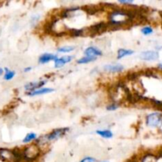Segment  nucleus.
<instances>
[{"label": "nucleus", "instance_id": "obj_6", "mask_svg": "<svg viewBox=\"0 0 162 162\" xmlns=\"http://www.w3.org/2000/svg\"><path fill=\"white\" fill-rule=\"evenodd\" d=\"M124 69L123 65L121 64H108L104 66L105 71L110 73H118Z\"/></svg>", "mask_w": 162, "mask_h": 162}, {"label": "nucleus", "instance_id": "obj_23", "mask_svg": "<svg viewBox=\"0 0 162 162\" xmlns=\"http://www.w3.org/2000/svg\"><path fill=\"white\" fill-rule=\"evenodd\" d=\"M2 73H3V70H2V68H0V76H1V75H2Z\"/></svg>", "mask_w": 162, "mask_h": 162}, {"label": "nucleus", "instance_id": "obj_11", "mask_svg": "<svg viewBox=\"0 0 162 162\" xmlns=\"http://www.w3.org/2000/svg\"><path fill=\"white\" fill-rule=\"evenodd\" d=\"M103 7H98V6H86L83 9L86 10V12H87V14H94L99 12L100 10H101Z\"/></svg>", "mask_w": 162, "mask_h": 162}, {"label": "nucleus", "instance_id": "obj_16", "mask_svg": "<svg viewBox=\"0 0 162 162\" xmlns=\"http://www.w3.org/2000/svg\"><path fill=\"white\" fill-rule=\"evenodd\" d=\"M37 137V135H36L35 133H29L26 137H25V139H23V142H25V143L30 142L31 141L34 140Z\"/></svg>", "mask_w": 162, "mask_h": 162}, {"label": "nucleus", "instance_id": "obj_10", "mask_svg": "<svg viewBox=\"0 0 162 162\" xmlns=\"http://www.w3.org/2000/svg\"><path fill=\"white\" fill-rule=\"evenodd\" d=\"M54 91L53 89H49V88H41L38 89V90H35V91L32 92H29L27 93L29 96H37V95H41V94H46V93H52V92Z\"/></svg>", "mask_w": 162, "mask_h": 162}, {"label": "nucleus", "instance_id": "obj_19", "mask_svg": "<svg viewBox=\"0 0 162 162\" xmlns=\"http://www.w3.org/2000/svg\"><path fill=\"white\" fill-rule=\"evenodd\" d=\"M118 108H119V105H117V104L113 103L107 107V110H108V111H114V110H116Z\"/></svg>", "mask_w": 162, "mask_h": 162}, {"label": "nucleus", "instance_id": "obj_21", "mask_svg": "<svg viewBox=\"0 0 162 162\" xmlns=\"http://www.w3.org/2000/svg\"><path fill=\"white\" fill-rule=\"evenodd\" d=\"M120 3H123V4H131L133 3V1H119Z\"/></svg>", "mask_w": 162, "mask_h": 162}, {"label": "nucleus", "instance_id": "obj_5", "mask_svg": "<svg viewBox=\"0 0 162 162\" xmlns=\"http://www.w3.org/2000/svg\"><path fill=\"white\" fill-rule=\"evenodd\" d=\"M45 84L44 81H32V82H29L25 86V89L27 91L32 92L35 90L41 89L44 85Z\"/></svg>", "mask_w": 162, "mask_h": 162}, {"label": "nucleus", "instance_id": "obj_9", "mask_svg": "<svg viewBox=\"0 0 162 162\" xmlns=\"http://www.w3.org/2000/svg\"><path fill=\"white\" fill-rule=\"evenodd\" d=\"M56 59H57V56H56V55L45 53V54L40 56L39 63H41V64H44V63H48V62H50V61L52 60H56Z\"/></svg>", "mask_w": 162, "mask_h": 162}, {"label": "nucleus", "instance_id": "obj_13", "mask_svg": "<svg viewBox=\"0 0 162 162\" xmlns=\"http://www.w3.org/2000/svg\"><path fill=\"white\" fill-rule=\"evenodd\" d=\"M96 134L101 135L105 139H111L113 136V134L109 130H96Z\"/></svg>", "mask_w": 162, "mask_h": 162}, {"label": "nucleus", "instance_id": "obj_22", "mask_svg": "<svg viewBox=\"0 0 162 162\" xmlns=\"http://www.w3.org/2000/svg\"><path fill=\"white\" fill-rule=\"evenodd\" d=\"M31 70H32V67H30V66H29V67L25 68V69H24V71H25V72H28V71H30Z\"/></svg>", "mask_w": 162, "mask_h": 162}, {"label": "nucleus", "instance_id": "obj_24", "mask_svg": "<svg viewBox=\"0 0 162 162\" xmlns=\"http://www.w3.org/2000/svg\"><path fill=\"white\" fill-rule=\"evenodd\" d=\"M102 162H108V161H102Z\"/></svg>", "mask_w": 162, "mask_h": 162}, {"label": "nucleus", "instance_id": "obj_14", "mask_svg": "<svg viewBox=\"0 0 162 162\" xmlns=\"http://www.w3.org/2000/svg\"><path fill=\"white\" fill-rule=\"evenodd\" d=\"M96 57H90V56H85V57L81 58L78 60V63L79 64H85V63H91L93 61L96 60Z\"/></svg>", "mask_w": 162, "mask_h": 162}, {"label": "nucleus", "instance_id": "obj_7", "mask_svg": "<svg viewBox=\"0 0 162 162\" xmlns=\"http://www.w3.org/2000/svg\"><path fill=\"white\" fill-rule=\"evenodd\" d=\"M73 59V56H63L61 58H57L55 60V67L60 68L64 66L66 63H69Z\"/></svg>", "mask_w": 162, "mask_h": 162}, {"label": "nucleus", "instance_id": "obj_20", "mask_svg": "<svg viewBox=\"0 0 162 162\" xmlns=\"http://www.w3.org/2000/svg\"><path fill=\"white\" fill-rule=\"evenodd\" d=\"M80 162H96V160L93 157H86L83 160H81Z\"/></svg>", "mask_w": 162, "mask_h": 162}, {"label": "nucleus", "instance_id": "obj_12", "mask_svg": "<svg viewBox=\"0 0 162 162\" xmlns=\"http://www.w3.org/2000/svg\"><path fill=\"white\" fill-rule=\"evenodd\" d=\"M134 53L132 50H127V49H120L118 51V55H117V58L118 59H122L124 56H130Z\"/></svg>", "mask_w": 162, "mask_h": 162}, {"label": "nucleus", "instance_id": "obj_18", "mask_svg": "<svg viewBox=\"0 0 162 162\" xmlns=\"http://www.w3.org/2000/svg\"><path fill=\"white\" fill-rule=\"evenodd\" d=\"M141 32L144 35H150V34L153 33V29L150 26H145V27L142 28Z\"/></svg>", "mask_w": 162, "mask_h": 162}, {"label": "nucleus", "instance_id": "obj_2", "mask_svg": "<svg viewBox=\"0 0 162 162\" xmlns=\"http://www.w3.org/2000/svg\"><path fill=\"white\" fill-rule=\"evenodd\" d=\"M147 125L153 127H160L162 124V115L160 113H151L146 116Z\"/></svg>", "mask_w": 162, "mask_h": 162}, {"label": "nucleus", "instance_id": "obj_3", "mask_svg": "<svg viewBox=\"0 0 162 162\" xmlns=\"http://www.w3.org/2000/svg\"><path fill=\"white\" fill-rule=\"evenodd\" d=\"M108 29V23H104V22H100V23L93 25L91 27L87 29L88 30V34L90 36H95L97 34L102 33V32H105L107 29Z\"/></svg>", "mask_w": 162, "mask_h": 162}, {"label": "nucleus", "instance_id": "obj_4", "mask_svg": "<svg viewBox=\"0 0 162 162\" xmlns=\"http://www.w3.org/2000/svg\"><path fill=\"white\" fill-rule=\"evenodd\" d=\"M159 57V54L156 51H146L141 53L140 58L145 61L157 60Z\"/></svg>", "mask_w": 162, "mask_h": 162}, {"label": "nucleus", "instance_id": "obj_15", "mask_svg": "<svg viewBox=\"0 0 162 162\" xmlns=\"http://www.w3.org/2000/svg\"><path fill=\"white\" fill-rule=\"evenodd\" d=\"M6 71V74L4 75V79L7 80V81H9V80H11L12 78H14V75H15V72L13 71H10L7 68H5Z\"/></svg>", "mask_w": 162, "mask_h": 162}, {"label": "nucleus", "instance_id": "obj_17", "mask_svg": "<svg viewBox=\"0 0 162 162\" xmlns=\"http://www.w3.org/2000/svg\"><path fill=\"white\" fill-rule=\"evenodd\" d=\"M74 49V47H73V46H64V47L58 48V52H59L67 53V52H72Z\"/></svg>", "mask_w": 162, "mask_h": 162}, {"label": "nucleus", "instance_id": "obj_8", "mask_svg": "<svg viewBox=\"0 0 162 162\" xmlns=\"http://www.w3.org/2000/svg\"><path fill=\"white\" fill-rule=\"evenodd\" d=\"M84 53L86 56H90V57H95V56H101L102 55L101 51L95 47H90L88 48H86Z\"/></svg>", "mask_w": 162, "mask_h": 162}, {"label": "nucleus", "instance_id": "obj_1", "mask_svg": "<svg viewBox=\"0 0 162 162\" xmlns=\"http://www.w3.org/2000/svg\"><path fill=\"white\" fill-rule=\"evenodd\" d=\"M68 130V128H59L56 129V130H53L51 133L47 134V135H44V137H42V139H40L39 142H42L43 143H45V142H52V141L56 140V139H59L61 137L64 135L66 133V131Z\"/></svg>", "mask_w": 162, "mask_h": 162}]
</instances>
